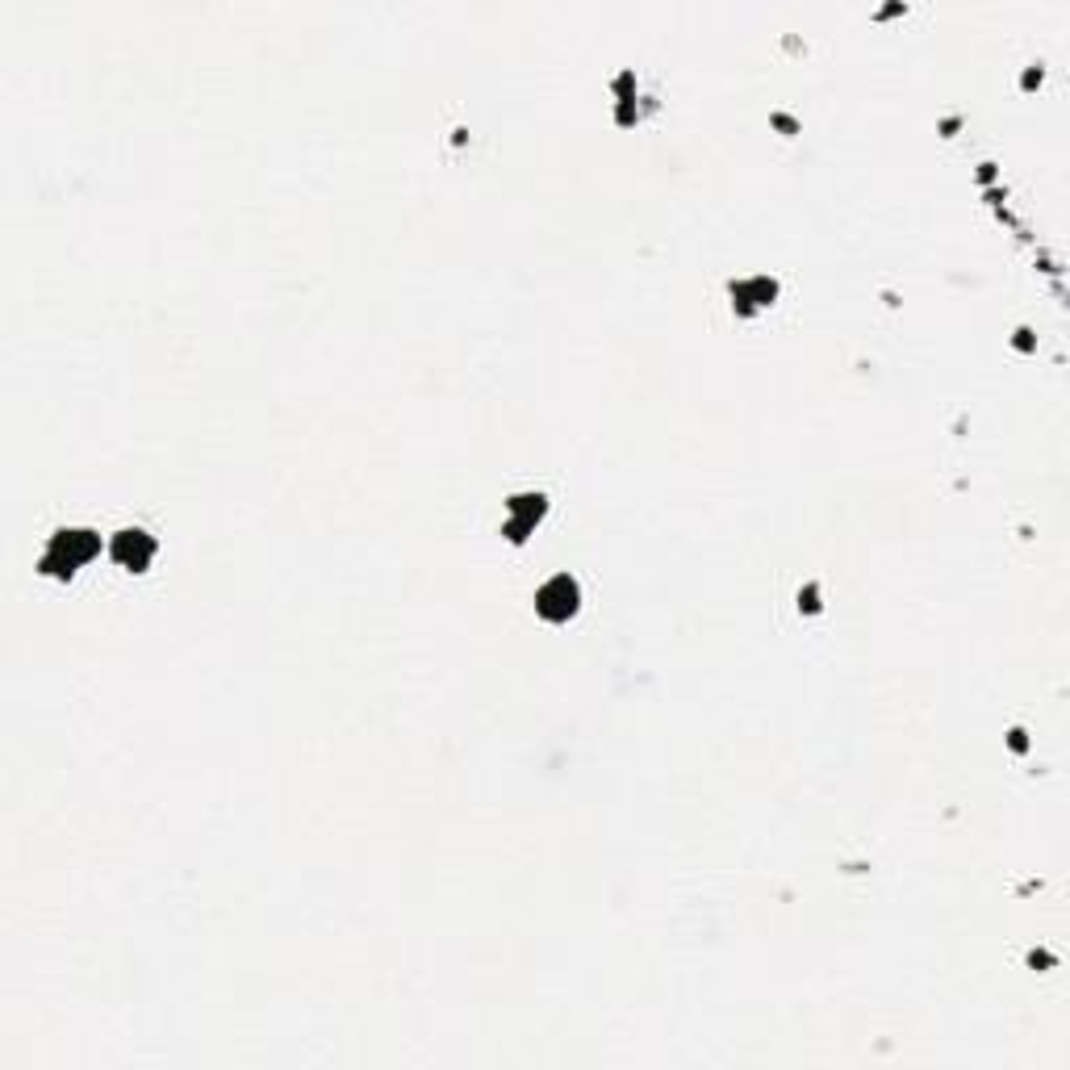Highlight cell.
I'll list each match as a JSON object with an SVG mask.
<instances>
[{
  "mask_svg": "<svg viewBox=\"0 0 1070 1070\" xmlns=\"http://www.w3.org/2000/svg\"><path fill=\"white\" fill-rule=\"evenodd\" d=\"M535 607H540V615H548V619H569L577 611V586L569 577H556L540 590V602H535Z\"/></svg>",
  "mask_w": 1070,
  "mask_h": 1070,
  "instance_id": "cell-1",
  "label": "cell"
},
{
  "mask_svg": "<svg viewBox=\"0 0 1070 1070\" xmlns=\"http://www.w3.org/2000/svg\"><path fill=\"white\" fill-rule=\"evenodd\" d=\"M113 556L126 565V569H143L151 556H155V544L147 540L143 531H122L118 535V544H113Z\"/></svg>",
  "mask_w": 1070,
  "mask_h": 1070,
  "instance_id": "cell-2",
  "label": "cell"
}]
</instances>
